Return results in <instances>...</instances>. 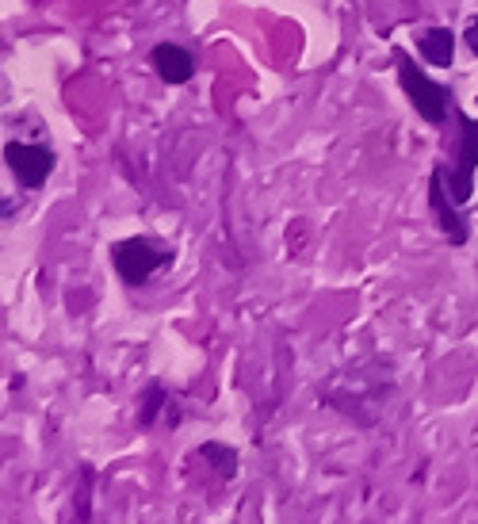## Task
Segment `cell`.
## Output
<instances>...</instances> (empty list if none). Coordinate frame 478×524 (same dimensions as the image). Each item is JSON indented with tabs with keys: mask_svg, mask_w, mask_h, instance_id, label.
<instances>
[{
	"mask_svg": "<svg viewBox=\"0 0 478 524\" xmlns=\"http://www.w3.org/2000/svg\"><path fill=\"white\" fill-rule=\"evenodd\" d=\"M134 421H138L142 433L157 429L161 421H169V425L180 421V414L173 410V394H169V387H165L161 379L146 383V391H142V398H138V417H134Z\"/></svg>",
	"mask_w": 478,
	"mask_h": 524,
	"instance_id": "obj_7",
	"label": "cell"
},
{
	"mask_svg": "<svg viewBox=\"0 0 478 524\" xmlns=\"http://www.w3.org/2000/svg\"><path fill=\"white\" fill-rule=\"evenodd\" d=\"M417 54L436 69H448L456 62V31L452 27H429L417 39Z\"/></svg>",
	"mask_w": 478,
	"mask_h": 524,
	"instance_id": "obj_8",
	"label": "cell"
},
{
	"mask_svg": "<svg viewBox=\"0 0 478 524\" xmlns=\"http://www.w3.org/2000/svg\"><path fill=\"white\" fill-rule=\"evenodd\" d=\"M188 459H196V463H207L211 471H215L218 482H230L238 475V448H230V444H218V440H207V444H199L196 452Z\"/></svg>",
	"mask_w": 478,
	"mask_h": 524,
	"instance_id": "obj_9",
	"label": "cell"
},
{
	"mask_svg": "<svg viewBox=\"0 0 478 524\" xmlns=\"http://www.w3.org/2000/svg\"><path fill=\"white\" fill-rule=\"evenodd\" d=\"M176 261V253L161 238H123L111 241V268L127 287H146L161 272Z\"/></svg>",
	"mask_w": 478,
	"mask_h": 524,
	"instance_id": "obj_3",
	"label": "cell"
},
{
	"mask_svg": "<svg viewBox=\"0 0 478 524\" xmlns=\"http://www.w3.org/2000/svg\"><path fill=\"white\" fill-rule=\"evenodd\" d=\"M150 66L165 85H188V81L196 77V58H192V50H184V46H176V43L153 46Z\"/></svg>",
	"mask_w": 478,
	"mask_h": 524,
	"instance_id": "obj_6",
	"label": "cell"
},
{
	"mask_svg": "<svg viewBox=\"0 0 478 524\" xmlns=\"http://www.w3.org/2000/svg\"><path fill=\"white\" fill-rule=\"evenodd\" d=\"M394 73H398V85L406 92V100L413 104V111L429 123V127H448V119L456 115V96L452 88L433 81L421 66H413V58L406 50H394Z\"/></svg>",
	"mask_w": 478,
	"mask_h": 524,
	"instance_id": "obj_1",
	"label": "cell"
},
{
	"mask_svg": "<svg viewBox=\"0 0 478 524\" xmlns=\"http://www.w3.org/2000/svg\"><path fill=\"white\" fill-rule=\"evenodd\" d=\"M4 165H8V173L16 176L20 188L39 192L50 180V173H54V165H58V153L43 146V142H8L4 146Z\"/></svg>",
	"mask_w": 478,
	"mask_h": 524,
	"instance_id": "obj_4",
	"label": "cell"
},
{
	"mask_svg": "<svg viewBox=\"0 0 478 524\" xmlns=\"http://www.w3.org/2000/svg\"><path fill=\"white\" fill-rule=\"evenodd\" d=\"M456 150H452V161H436L433 173H440L444 188L452 203L467 207L471 196H475V173H478V119H471L467 111H456Z\"/></svg>",
	"mask_w": 478,
	"mask_h": 524,
	"instance_id": "obj_2",
	"label": "cell"
},
{
	"mask_svg": "<svg viewBox=\"0 0 478 524\" xmlns=\"http://www.w3.org/2000/svg\"><path fill=\"white\" fill-rule=\"evenodd\" d=\"M429 211H433L436 230L444 234V241H448L452 249H463V245L471 241V219L463 215L459 203H452L440 173H429Z\"/></svg>",
	"mask_w": 478,
	"mask_h": 524,
	"instance_id": "obj_5",
	"label": "cell"
},
{
	"mask_svg": "<svg viewBox=\"0 0 478 524\" xmlns=\"http://www.w3.org/2000/svg\"><path fill=\"white\" fill-rule=\"evenodd\" d=\"M463 43H467V50L478 58V16L471 23H467V31H463Z\"/></svg>",
	"mask_w": 478,
	"mask_h": 524,
	"instance_id": "obj_10",
	"label": "cell"
}]
</instances>
